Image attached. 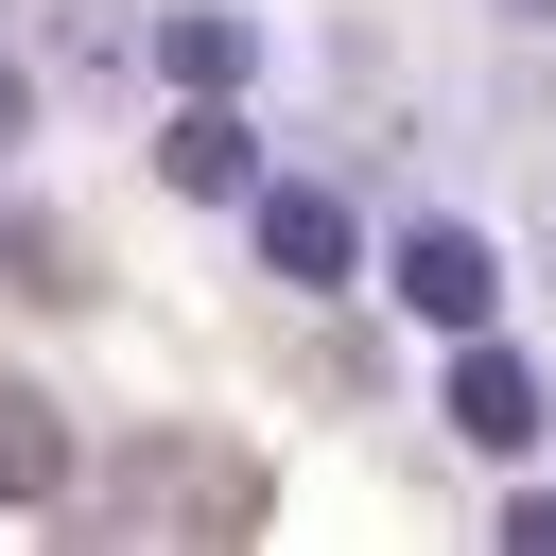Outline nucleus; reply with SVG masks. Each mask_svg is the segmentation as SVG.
Instances as JSON below:
<instances>
[{"instance_id": "1", "label": "nucleus", "mask_w": 556, "mask_h": 556, "mask_svg": "<svg viewBox=\"0 0 556 556\" xmlns=\"http://www.w3.org/2000/svg\"><path fill=\"white\" fill-rule=\"evenodd\" d=\"M382 278H400V313H417V330H486V313H504L486 226H452V208H417V226L382 243Z\"/></svg>"}, {"instance_id": "2", "label": "nucleus", "mask_w": 556, "mask_h": 556, "mask_svg": "<svg viewBox=\"0 0 556 556\" xmlns=\"http://www.w3.org/2000/svg\"><path fill=\"white\" fill-rule=\"evenodd\" d=\"M452 434H469V452H539V434H556V400H539V365H521L504 330H452Z\"/></svg>"}, {"instance_id": "3", "label": "nucleus", "mask_w": 556, "mask_h": 556, "mask_svg": "<svg viewBox=\"0 0 556 556\" xmlns=\"http://www.w3.org/2000/svg\"><path fill=\"white\" fill-rule=\"evenodd\" d=\"M156 174H174L191 208H243V191H261V139H243V87H191V104H174V139H156Z\"/></svg>"}, {"instance_id": "4", "label": "nucleus", "mask_w": 556, "mask_h": 556, "mask_svg": "<svg viewBox=\"0 0 556 556\" xmlns=\"http://www.w3.org/2000/svg\"><path fill=\"white\" fill-rule=\"evenodd\" d=\"M156 70H174V87H261V17L174 0V17H156Z\"/></svg>"}, {"instance_id": "5", "label": "nucleus", "mask_w": 556, "mask_h": 556, "mask_svg": "<svg viewBox=\"0 0 556 556\" xmlns=\"http://www.w3.org/2000/svg\"><path fill=\"white\" fill-rule=\"evenodd\" d=\"M261 261L330 295V278H348V191H313V174H295V191H261Z\"/></svg>"}, {"instance_id": "6", "label": "nucleus", "mask_w": 556, "mask_h": 556, "mask_svg": "<svg viewBox=\"0 0 556 556\" xmlns=\"http://www.w3.org/2000/svg\"><path fill=\"white\" fill-rule=\"evenodd\" d=\"M0 504H70V417L35 382H0Z\"/></svg>"}, {"instance_id": "7", "label": "nucleus", "mask_w": 556, "mask_h": 556, "mask_svg": "<svg viewBox=\"0 0 556 556\" xmlns=\"http://www.w3.org/2000/svg\"><path fill=\"white\" fill-rule=\"evenodd\" d=\"M504 556H556V504H539V486L504 504Z\"/></svg>"}, {"instance_id": "8", "label": "nucleus", "mask_w": 556, "mask_h": 556, "mask_svg": "<svg viewBox=\"0 0 556 556\" xmlns=\"http://www.w3.org/2000/svg\"><path fill=\"white\" fill-rule=\"evenodd\" d=\"M17 139H35V70L0 52V156H17Z\"/></svg>"}, {"instance_id": "9", "label": "nucleus", "mask_w": 556, "mask_h": 556, "mask_svg": "<svg viewBox=\"0 0 556 556\" xmlns=\"http://www.w3.org/2000/svg\"><path fill=\"white\" fill-rule=\"evenodd\" d=\"M504 17H521V35H539V17H556V0H504Z\"/></svg>"}]
</instances>
